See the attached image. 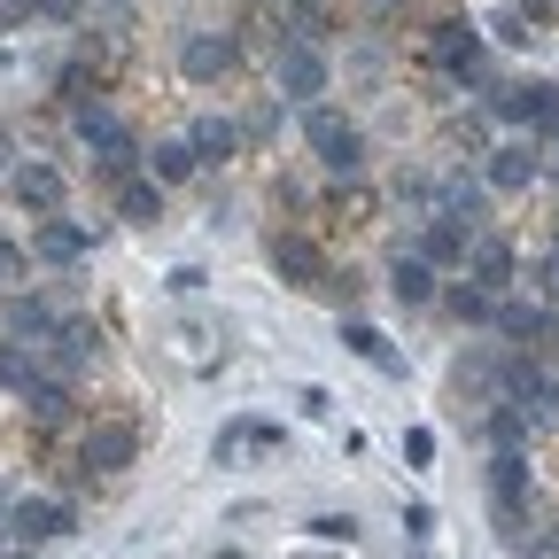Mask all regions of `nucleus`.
<instances>
[{
    "instance_id": "0eeeda50",
    "label": "nucleus",
    "mask_w": 559,
    "mask_h": 559,
    "mask_svg": "<svg viewBox=\"0 0 559 559\" xmlns=\"http://www.w3.org/2000/svg\"><path fill=\"white\" fill-rule=\"evenodd\" d=\"M481 179H489V194H528V187L544 179L536 140H498V148L481 156Z\"/></svg>"
},
{
    "instance_id": "a878e982",
    "label": "nucleus",
    "mask_w": 559,
    "mask_h": 559,
    "mask_svg": "<svg viewBox=\"0 0 559 559\" xmlns=\"http://www.w3.org/2000/svg\"><path fill=\"white\" fill-rule=\"evenodd\" d=\"M234 124H241V148H264V140H280V102H249Z\"/></svg>"
},
{
    "instance_id": "4be33fe9",
    "label": "nucleus",
    "mask_w": 559,
    "mask_h": 559,
    "mask_svg": "<svg viewBox=\"0 0 559 559\" xmlns=\"http://www.w3.org/2000/svg\"><path fill=\"white\" fill-rule=\"evenodd\" d=\"M24 404H32V419H39V428H62V419H70V381L39 373V381L24 389Z\"/></svg>"
},
{
    "instance_id": "423d86ee",
    "label": "nucleus",
    "mask_w": 559,
    "mask_h": 559,
    "mask_svg": "<svg viewBox=\"0 0 559 559\" xmlns=\"http://www.w3.org/2000/svg\"><path fill=\"white\" fill-rule=\"evenodd\" d=\"M521 280V257H513V241H498V234H474V249H466V288H481L489 304H506V288Z\"/></svg>"
},
{
    "instance_id": "6e6552de",
    "label": "nucleus",
    "mask_w": 559,
    "mask_h": 559,
    "mask_svg": "<svg viewBox=\"0 0 559 559\" xmlns=\"http://www.w3.org/2000/svg\"><path fill=\"white\" fill-rule=\"evenodd\" d=\"M272 272L288 280V288H311V296L334 280V264H326V249L311 234H272Z\"/></svg>"
},
{
    "instance_id": "ddd939ff",
    "label": "nucleus",
    "mask_w": 559,
    "mask_h": 559,
    "mask_svg": "<svg viewBox=\"0 0 559 559\" xmlns=\"http://www.w3.org/2000/svg\"><path fill=\"white\" fill-rule=\"evenodd\" d=\"M47 334H55V304L47 296H24V288L0 296V342H32L39 349Z\"/></svg>"
},
{
    "instance_id": "c85d7f7f",
    "label": "nucleus",
    "mask_w": 559,
    "mask_h": 559,
    "mask_svg": "<svg viewBox=\"0 0 559 559\" xmlns=\"http://www.w3.org/2000/svg\"><path fill=\"white\" fill-rule=\"evenodd\" d=\"M404 459L428 466V459H436V428H404Z\"/></svg>"
},
{
    "instance_id": "f03ea898",
    "label": "nucleus",
    "mask_w": 559,
    "mask_h": 559,
    "mask_svg": "<svg viewBox=\"0 0 559 559\" xmlns=\"http://www.w3.org/2000/svg\"><path fill=\"white\" fill-rule=\"evenodd\" d=\"M304 140H311V156H319V171H334V179H358L366 171V132L349 124L334 102H319V109H304Z\"/></svg>"
},
{
    "instance_id": "393cba45",
    "label": "nucleus",
    "mask_w": 559,
    "mask_h": 559,
    "mask_svg": "<svg viewBox=\"0 0 559 559\" xmlns=\"http://www.w3.org/2000/svg\"><path fill=\"white\" fill-rule=\"evenodd\" d=\"M272 443H280V428H264V419H234V428H226L218 443H210V451L234 459V451H272Z\"/></svg>"
},
{
    "instance_id": "6ab92c4d",
    "label": "nucleus",
    "mask_w": 559,
    "mask_h": 559,
    "mask_svg": "<svg viewBox=\"0 0 559 559\" xmlns=\"http://www.w3.org/2000/svg\"><path fill=\"white\" fill-rule=\"evenodd\" d=\"M187 148H194L202 164H226V156H241V124L218 117V109H202V117L187 124Z\"/></svg>"
},
{
    "instance_id": "7c9ffc66",
    "label": "nucleus",
    "mask_w": 559,
    "mask_h": 559,
    "mask_svg": "<svg viewBox=\"0 0 559 559\" xmlns=\"http://www.w3.org/2000/svg\"><path fill=\"white\" fill-rule=\"evenodd\" d=\"M39 16V0H0V32H16V24H32Z\"/></svg>"
},
{
    "instance_id": "c9c22d12",
    "label": "nucleus",
    "mask_w": 559,
    "mask_h": 559,
    "mask_svg": "<svg viewBox=\"0 0 559 559\" xmlns=\"http://www.w3.org/2000/svg\"><path fill=\"white\" fill-rule=\"evenodd\" d=\"M117 9H124V0H117Z\"/></svg>"
},
{
    "instance_id": "72a5a7b5",
    "label": "nucleus",
    "mask_w": 559,
    "mask_h": 559,
    "mask_svg": "<svg viewBox=\"0 0 559 559\" xmlns=\"http://www.w3.org/2000/svg\"><path fill=\"white\" fill-rule=\"evenodd\" d=\"M9 506H16V498H0V536H9Z\"/></svg>"
},
{
    "instance_id": "aec40b11",
    "label": "nucleus",
    "mask_w": 559,
    "mask_h": 559,
    "mask_svg": "<svg viewBox=\"0 0 559 559\" xmlns=\"http://www.w3.org/2000/svg\"><path fill=\"white\" fill-rule=\"evenodd\" d=\"M117 218H124V226H164V187H156L148 171L124 179V187H117Z\"/></svg>"
},
{
    "instance_id": "9b49d317",
    "label": "nucleus",
    "mask_w": 559,
    "mask_h": 559,
    "mask_svg": "<svg viewBox=\"0 0 559 559\" xmlns=\"http://www.w3.org/2000/svg\"><path fill=\"white\" fill-rule=\"evenodd\" d=\"M436 218L481 234V218H489V179H481V171H451V179H436Z\"/></svg>"
},
{
    "instance_id": "39448f33",
    "label": "nucleus",
    "mask_w": 559,
    "mask_h": 559,
    "mask_svg": "<svg viewBox=\"0 0 559 559\" xmlns=\"http://www.w3.org/2000/svg\"><path fill=\"white\" fill-rule=\"evenodd\" d=\"M140 459V428L132 419H94V428L79 436V466L86 474H124Z\"/></svg>"
},
{
    "instance_id": "b1692460",
    "label": "nucleus",
    "mask_w": 559,
    "mask_h": 559,
    "mask_svg": "<svg viewBox=\"0 0 559 559\" xmlns=\"http://www.w3.org/2000/svg\"><path fill=\"white\" fill-rule=\"evenodd\" d=\"M489 436H498V451H528L536 419H528L521 404H489Z\"/></svg>"
},
{
    "instance_id": "473e14b6",
    "label": "nucleus",
    "mask_w": 559,
    "mask_h": 559,
    "mask_svg": "<svg viewBox=\"0 0 559 559\" xmlns=\"http://www.w3.org/2000/svg\"><path fill=\"white\" fill-rule=\"evenodd\" d=\"M16 272H24V249H16V241H0V280H16Z\"/></svg>"
},
{
    "instance_id": "c756f323",
    "label": "nucleus",
    "mask_w": 559,
    "mask_h": 559,
    "mask_svg": "<svg viewBox=\"0 0 559 559\" xmlns=\"http://www.w3.org/2000/svg\"><path fill=\"white\" fill-rule=\"evenodd\" d=\"M404 536L428 544V536H436V513H428V506H404Z\"/></svg>"
},
{
    "instance_id": "9d476101",
    "label": "nucleus",
    "mask_w": 559,
    "mask_h": 559,
    "mask_svg": "<svg viewBox=\"0 0 559 559\" xmlns=\"http://www.w3.org/2000/svg\"><path fill=\"white\" fill-rule=\"evenodd\" d=\"M79 528V506H62V498H16L9 506V536L16 544H55Z\"/></svg>"
},
{
    "instance_id": "7ed1b4c3",
    "label": "nucleus",
    "mask_w": 559,
    "mask_h": 559,
    "mask_svg": "<svg viewBox=\"0 0 559 559\" xmlns=\"http://www.w3.org/2000/svg\"><path fill=\"white\" fill-rule=\"evenodd\" d=\"M94 349H102L94 319H79V311H70V319H55V334L39 342V366H47L55 381H79V373L94 366Z\"/></svg>"
},
{
    "instance_id": "dca6fc26",
    "label": "nucleus",
    "mask_w": 559,
    "mask_h": 559,
    "mask_svg": "<svg viewBox=\"0 0 559 559\" xmlns=\"http://www.w3.org/2000/svg\"><path fill=\"white\" fill-rule=\"evenodd\" d=\"M342 342H349V358H366L373 373H389V381H404V349L381 334V326H366V319H342Z\"/></svg>"
},
{
    "instance_id": "5701e85b",
    "label": "nucleus",
    "mask_w": 559,
    "mask_h": 559,
    "mask_svg": "<svg viewBox=\"0 0 559 559\" xmlns=\"http://www.w3.org/2000/svg\"><path fill=\"white\" fill-rule=\"evenodd\" d=\"M39 373H47V366H39V349H32V342H0V389H16V396H24Z\"/></svg>"
},
{
    "instance_id": "a211bd4d",
    "label": "nucleus",
    "mask_w": 559,
    "mask_h": 559,
    "mask_svg": "<svg viewBox=\"0 0 559 559\" xmlns=\"http://www.w3.org/2000/svg\"><path fill=\"white\" fill-rule=\"evenodd\" d=\"M70 124H79V140H86V148H94V156H117V148H140V140L124 132V117H117L109 102H86V109H79V117H70Z\"/></svg>"
},
{
    "instance_id": "bb28decb",
    "label": "nucleus",
    "mask_w": 559,
    "mask_h": 559,
    "mask_svg": "<svg viewBox=\"0 0 559 559\" xmlns=\"http://www.w3.org/2000/svg\"><path fill=\"white\" fill-rule=\"evenodd\" d=\"M443 311H451V319H466V326H489V311H498V304H489L481 288H466V280H459V288L443 296Z\"/></svg>"
},
{
    "instance_id": "f8f14e48",
    "label": "nucleus",
    "mask_w": 559,
    "mask_h": 559,
    "mask_svg": "<svg viewBox=\"0 0 559 559\" xmlns=\"http://www.w3.org/2000/svg\"><path fill=\"white\" fill-rule=\"evenodd\" d=\"M86 249H94V226H86V218H39V226H32V257L55 264V272L86 264Z\"/></svg>"
},
{
    "instance_id": "2eb2a0df",
    "label": "nucleus",
    "mask_w": 559,
    "mask_h": 559,
    "mask_svg": "<svg viewBox=\"0 0 559 559\" xmlns=\"http://www.w3.org/2000/svg\"><path fill=\"white\" fill-rule=\"evenodd\" d=\"M389 296H396L404 311L436 304V296H443V288H436V264H428V257H412V249H396V264H389Z\"/></svg>"
},
{
    "instance_id": "2f4dec72",
    "label": "nucleus",
    "mask_w": 559,
    "mask_h": 559,
    "mask_svg": "<svg viewBox=\"0 0 559 559\" xmlns=\"http://www.w3.org/2000/svg\"><path fill=\"white\" fill-rule=\"evenodd\" d=\"M79 9H86V0H39V16H47V24H79Z\"/></svg>"
},
{
    "instance_id": "cd10ccee",
    "label": "nucleus",
    "mask_w": 559,
    "mask_h": 559,
    "mask_svg": "<svg viewBox=\"0 0 559 559\" xmlns=\"http://www.w3.org/2000/svg\"><path fill=\"white\" fill-rule=\"evenodd\" d=\"M528 280H536V304H544V311H559V241L528 264Z\"/></svg>"
},
{
    "instance_id": "f257e3e1",
    "label": "nucleus",
    "mask_w": 559,
    "mask_h": 559,
    "mask_svg": "<svg viewBox=\"0 0 559 559\" xmlns=\"http://www.w3.org/2000/svg\"><path fill=\"white\" fill-rule=\"evenodd\" d=\"M334 86V62L319 39H280L272 47V102H296V109H319V94Z\"/></svg>"
},
{
    "instance_id": "1a4fd4ad",
    "label": "nucleus",
    "mask_w": 559,
    "mask_h": 559,
    "mask_svg": "<svg viewBox=\"0 0 559 559\" xmlns=\"http://www.w3.org/2000/svg\"><path fill=\"white\" fill-rule=\"evenodd\" d=\"M62 194H70V179H62L55 164H39V156L9 171V202L32 210V226H39V218H62Z\"/></svg>"
},
{
    "instance_id": "f3484780",
    "label": "nucleus",
    "mask_w": 559,
    "mask_h": 559,
    "mask_svg": "<svg viewBox=\"0 0 559 559\" xmlns=\"http://www.w3.org/2000/svg\"><path fill=\"white\" fill-rule=\"evenodd\" d=\"M466 249H474V234H466V226H451V218H419L412 257H428L436 272H451V264H466Z\"/></svg>"
},
{
    "instance_id": "4468645a",
    "label": "nucleus",
    "mask_w": 559,
    "mask_h": 559,
    "mask_svg": "<svg viewBox=\"0 0 559 559\" xmlns=\"http://www.w3.org/2000/svg\"><path fill=\"white\" fill-rule=\"evenodd\" d=\"M551 319H559V311H544V304H521V296H506L498 311H489V334H506V342H528V349H544V342H551Z\"/></svg>"
},
{
    "instance_id": "20e7f679",
    "label": "nucleus",
    "mask_w": 559,
    "mask_h": 559,
    "mask_svg": "<svg viewBox=\"0 0 559 559\" xmlns=\"http://www.w3.org/2000/svg\"><path fill=\"white\" fill-rule=\"evenodd\" d=\"M234 62H241V39H234V32H179V70H187V86L234 79Z\"/></svg>"
},
{
    "instance_id": "f704fd0d",
    "label": "nucleus",
    "mask_w": 559,
    "mask_h": 559,
    "mask_svg": "<svg viewBox=\"0 0 559 559\" xmlns=\"http://www.w3.org/2000/svg\"><path fill=\"white\" fill-rule=\"evenodd\" d=\"M373 9H396V0H373Z\"/></svg>"
},
{
    "instance_id": "412c9836",
    "label": "nucleus",
    "mask_w": 559,
    "mask_h": 559,
    "mask_svg": "<svg viewBox=\"0 0 559 559\" xmlns=\"http://www.w3.org/2000/svg\"><path fill=\"white\" fill-rule=\"evenodd\" d=\"M194 171H202V156L187 148V132H179V140H156V148H148V179H156V187H179V179H194Z\"/></svg>"
}]
</instances>
